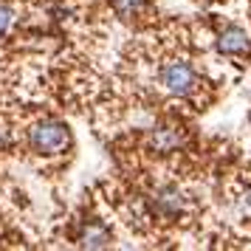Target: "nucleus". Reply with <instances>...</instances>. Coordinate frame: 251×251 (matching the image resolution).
<instances>
[{
    "instance_id": "nucleus-1",
    "label": "nucleus",
    "mask_w": 251,
    "mask_h": 251,
    "mask_svg": "<svg viewBox=\"0 0 251 251\" xmlns=\"http://www.w3.org/2000/svg\"><path fill=\"white\" fill-rule=\"evenodd\" d=\"M28 144L37 155H57V152H65L71 147V130L59 119H43L31 127Z\"/></svg>"
},
{
    "instance_id": "nucleus-2",
    "label": "nucleus",
    "mask_w": 251,
    "mask_h": 251,
    "mask_svg": "<svg viewBox=\"0 0 251 251\" xmlns=\"http://www.w3.org/2000/svg\"><path fill=\"white\" fill-rule=\"evenodd\" d=\"M158 82L167 93L178 96V99H186L198 91V71L183 59H172L158 71Z\"/></svg>"
},
{
    "instance_id": "nucleus-3",
    "label": "nucleus",
    "mask_w": 251,
    "mask_h": 251,
    "mask_svg": "<svg viewBox=\"0 0 251 251\" xmlns=\"http://www.w3.org/2000/svg\"><path fill=\"white\" fill-rule=\"evenodd\" d=\"M150 209L161 220H178L186 212V192L175 183H161L150 195Z\"/></svg>"
},
{
    "instance_id": "nucleus-4",
    "label": "nucleus",
    "mask_w": 251,
    "mask_h": 251,
    "mask_svg": "<svg viewBox=\"0 0 251 251\" xmlns=\"http://www.w3.org/2000/svg\"><path fill=\"white\" fill-rule=\"evenodd\" d=\"M215 48L223 54V57H240L249 51V34L240 28V25L228 23L217 31V40H215Z\"/></svg>"
},
{
    "instance_id": "nucleus-5",
    "label": "nucleus",
    "mask_w": 251,
    "mask_h": 251,
    "mask_svg": "<svg viewBox=\"0 0 251 251\" xmlns=\"http://www.w3.org/2000/svg\"><path fill=\"white\" fill-rule=\"evenodd\" d=\"M183 147V136L178 127L170 125H161L150 133V150L158 152V155H167V152H175V150Z\"/></svg>"
},
{
    "instance_id": "nucleus-6",
    "label": "nucleus",
    "mask_w": 251,
    "mask_h": 251,
    "mask_svg": "<svg viewBox=\"0 0 251 251\" xmlns=\"http://www.w3.org/2000/svg\"><path fill=\"white\" fill-rule=\"evenodd\" d=\"M110 243H113V231L99 220L85 223L82 231L76 234V246H82V249H107Z\"/></svg>"
},
{
    "instance_id": "nucleus-7",
    "label": "nucleus",
    "mask_w": 251,
    "mask_h": 251,
    "mask_svg": "<svg viewBox=\"0 0 251 251\" xmlns=\"http://www.w3.org/2000/svg\"><path fill=\"white\" fill-rule=\"evenodd\" d=\"M110 9L125 20H138L150 9V0H110Z\"/></svg>"
},
{
    "instance_id": "nucleus-8",
    "label": "nucleus",
    "mask_w": 251,
    "mask_h": 251,
    "mask_svg": "<svg viewBox=\"0 0 251 251\" xmlns=\"http://www.w3.org/2000/svg\"><path fill=\"white\" fill-rule=\"evenodd\" d=\"M12 25H14V9L12 6H6V3H0V37L9 34Z\"/></svg>"
}]
</instances>
